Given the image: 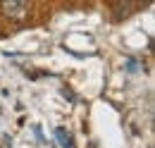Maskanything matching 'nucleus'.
I'll use <instances>...</instances> for the list:
<instances>
[{"label": "nucleus", "instance_id": "obj_1", "mask_svg": "<svg viewBox=\"0 0 155 148\" xmlns=\"http://www.w3.org/2000/svg\"><path fill=\"white\" fill-rule=\"evenodd\" d=\"M0 10L12 22H24L29 15V0H0Z\"/></svg>", "mask_w": 155, "mask_h": 148}, {"label": "nucleus", "instance_id": "obj_2", "mask_svg": "<svg viewBox=\"0 0 155 148\" xmlns=\"http://www.w3.org/2000/svg\"><path fill=\"white\" fill-rule=\"evenodd\" d=\"M55 136H58V143H60V148H74V141H72V134L67 129H55Z\"/></svg>", "mask_w": 155, "mask_h": 148}, {"label": "nucleus", "instance_id": "obj_3", "mask_svg": "<svg viewBox=\"0 0 155 148\" xmlns=\"http://www.w3.org/2000/svg\"><path fill=\"white\" fill-rule=\"evenodd\" d=\"M129 5H131V0H110V7L115 10L117 17H124L129 12Z\"/></svg>", "mask_w": 155, "mask_h": 148}, {"label": "nucleus", "instance_id": "obj_4", "mask_svg": "<svg viewBox=\"0 0 155 148\" xmlns=\"http://www.w3.org/2000/svg\"><path fill=\"white\" fill-rule=\"evenodd\" d=\"M10 146H12V141H10L5 134H0V148H10Z\"/></svg>", "mask_w": 155, "mask_h": 148}]
</instances>
